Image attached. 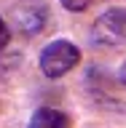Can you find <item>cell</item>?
<instances>
[{
  "label": "cell",
  "instance_id": "cell-1",
  "mask_svg": "<svg viewBox=\"0 0 126 128\" xmlns=\"http://www.w3.org/2000/svg\"><path fill=\"white\" fill-rule=\"evenodd\" d=\"M78 62H80V51L70 40H54L40 54V70L46 78H62L72 67H78Z\"/></svg>",
  "mask_w": 126,
  "mask_h": 128
},
{
  "label": "cell",
  "instance_id": "cell-2",
  "mask_svg": "<svg viewBox=\"0 0 126 128\" xmlns=\"http://www.w3.org/2000/svg\"><path fill=\"white\" fill-rule=\"evenodd\" d=\"M91 40L102 48H118L126 46V11L123 8H110L94 22Z\"/></svg>",
  "mask_w": 126,
  "mask_h": 128
},
{
  "label": "cell",
  "instance_id": "cell-3",
  "mask_svg": "<svg viewBox=\"0 0 126 128\" xmlns=\"http://www.w3.org/2000/svg\"><path fill=\"white\" fill-rule=\"evenodd\" d=\"M32 128H59V126H70V118L62 115L59 110H51V107H43L30 118Z\"/></svg>",
  "mask_w": 126,
  "mask_h": 128
},
{
  "label": "cell",
  "instance_id": "cell-4",
  "mask_svg": "<svg viewBox=\"0 0 126 128\" xmlns=\"http://www.w3.org/2000/svg\"><path fill=\"white\" fill-rule=\"evenodd\" d=\"M43 11H35V8H27V11H16V22H19V30H24L27 35H35V32L43 30Z\"/></svg>",
  "mask_w": 126,
  "mask_h": 128
},
{
  "label": "cell",
  "instance_id": "cell-5",
  "mask_svg": "<svg viewBox=\"0 0 126 128\" xmlns=\"http://www.w3.org/2000/svg\"><path fill=\"white\" fill-rule=\"evenodd\" d=\"M62 6L67 11H72V14H78V11H86L91 6V0H62Z\"/></svg>",
  "mask_w": 126,
  "mask_h": 128
},
{
  "label": "cell",
  "instance_id": "cell-6",
  "mask_svg": "<svg viewBox=\"0 0 126 128\" xmlns=\"http://www.w3.org/2000/svg\"><path fill=\"white\" fill-rule=\"evenodd\" d=\"M8 38H11V32H8V24L0 19V51L8 46Z\"/></svg>",
  "mask_w": 126,
  "mask_h": 128
},
{
  "label": "cell",
  "instance_id": "cell-7",
  "mask_svg": "<svg viewBox=\"0 0 126 128\" xmlns=\"http://www.w3.org/2000/svg\"><path fill=\"white\" fill-rule=\"evenodd\" d=\"M121 83H123V86H126V64H123V67H121Z\"/></svg>",
  "mask_w": 126,
  "mask_h": 128
}]
</instances>
